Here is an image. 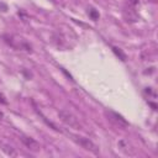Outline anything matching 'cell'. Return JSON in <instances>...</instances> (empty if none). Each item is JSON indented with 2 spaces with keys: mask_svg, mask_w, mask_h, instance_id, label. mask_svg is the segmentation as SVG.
<instances>
[{
  "mask_svg": "<svg viewBox=\"0 0 158 158\" xmlns=\"http://www.w3.org/2000/svg\"><path fill=\"white\" fill-rule=\"evenodd\" d=\"M58 117H59V120L63 122V123H65L67 126H69V127H72V128H75V130H80L81 127H83V125H81V122L79 121V118L72 112V111H69V110H59L58 111Z\"/></svg>",
  "mask_w": 158,
  "mask_h": 158,
  "instance_id": "1",
  "label": "cell"
},
{
  "mask_svg": "<svg viewBox=\"0 0 158 158\" xmlns=\"http://www.w3.org/2000/svg\"><path fill=\"white\" fill-rule=\"evenodd\" d=\"M74 138V141L79 144V146H81L84 149H86V151H89V152H91L93 154H99V147L90 139V138H86V137H81V136H73Z\"/></svg>",
  "mask_w": 158,
  "mask_h": 158,
  "instance_id": "2",
  "label": "cell"
},
{
  "mask_svg": "<svg viewBox=\"0 0 158 158\" xmlns=\"http://www.w3.org/2000/svg\"><path fill=\"white\" fill-rule=\"evenodd\" d=\"M20 139H21V142L26 146V148H28V149H30V151H32V152H37V151H40V148H41L40 143H38L35 138H32V137L22 136Z\"/></svg>",
  "mask_w": 158,
  "mask_h": 158,
  "instance_id": "3",
  "label": "cell"
},
{
  "mask_svg": "<svg viewBox=\"0 0 158 158\" xmlns=\"http://www.w3.org/2000/svg\"><path fill=\"white\" fill-rule=\"evenodd\" d=\"M106 115H107L109 118H110L111 121H114L116 125L122 126V127H127V126H128V122H127L121 115H118V114H116V112H114V111H109V112H106Z\"/></svg>",
  "mask_w": 158,
  "mask_h": 158,
  "instance_id": "4",
  "label": "cell"
},
{
  "mask_svg": "<svg viewBox=\"0 0 158 158\" xmlns=\"http://www.w3.org/2000/svg\"><path fill=\"white\" fill-rule=\"evenodd\" d=\"M112 51L115 52V54H116L117 57H120V59H121V60H126V58H127V57H126V54H125L120 48H117V47H112Z\"/></svg>",
  "mask_w": 158,
  "mask_h": 158,
  "instance_id": "5",
  "label": "cell"
},
{
  "mask_svg": "<svg viewBox=\"0 0 158 158\" xmlns=\"http://www.w3.org/2000/svg\"><path fill=\"white\" fill-rule=\"evenodd\" d=\"M89 15L91 16V19H93V20H98V19H99V14H98V12H96L94 9H90Z\"/></svg>",
  "mask_w": 158,
  "mask_h": 158,
  "instance_id": "6",
  "label": "cell"
},
{
  "mask_svg": "<svg viewBox=\"0 0 158 158\" xmlns=\"http://www.w3.org/2000/svg\"><path fill=\"white\" fill-rule=\"evenodd\" d=\"M4 149L6 151V153H7V154H10V156H16V152H15L11 147H6V148H4Z\"/></svg>",
  "mask_w": 158,
  "mask_h": 158,
  "instance_id": "7",
  "label": "cell"
},
{
  "mask_svg": "<svg viewBox=\"0 0 158 158\" xmlns=\"http://www.w3.org/2000/svg\"><path fill=\"white\" fill-rule=\"evenodd\" d=\"M4 99H5V98H4V96L0 94V101H1L2 104H6V100H4Z\"/></svg>",
  "mask_w": 158,
  "mask_h": 158,
  "instance_id": "8",
  "label": "cell"
}]
</instances>
